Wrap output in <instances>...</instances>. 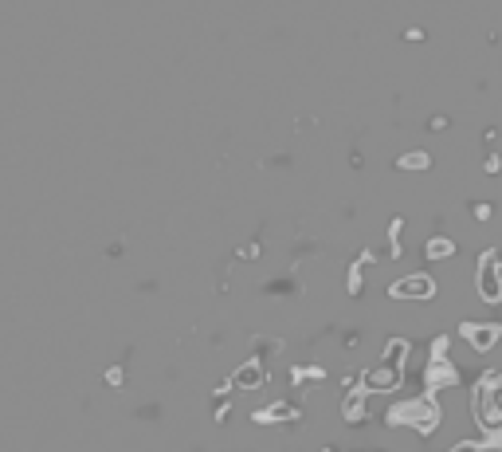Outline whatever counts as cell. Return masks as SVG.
<instances>
[{"label":"cell","instance_id":"1","mask_svg":"<svg viewBox=\"0 0 502 452\" xmlns=\"http://www.w3.org/2000/svg\"><path fill=\"white\" fill-rule=\"evenodd\" d=\"M475 295H479L482 303H502V256H498V252H482V256H479Z\"/></svg>","mask_w":502,"mask_h":452},{"label":"cell","instance_id":"2","mask_svg":"<svg viewBox=\"0 0 502 452\" xmlns=\"http://www.w3.org/2000/svg\"><path fill=\"white\" fill-rule=\"evenodd\" d=\"M435 292H440V283L432 280V275H424V271H412V275H400V280L389 287V295L393 299H412V303H428L435 299Z\"/></svg>","mask_w":502,"mask_h":452},{"label":"cell","instance_id":"3","mask_svg":"<svg viewBox=\"0 0 502 452\" xmlns=\"http://www.w3.org/2000/svg\"><path fill=\"white\" fill-rule=\"evenodd\" d=\"M459 338L467 342L475 354H491V350H498L502 346V327L498 322H463Z\"/></svg>","mask_w":502,"mask_h":452},{"label":"cell","instance_id":"4","mask_svg":"<svg viewBox=\"0 0 502 452\" xmlns=\"http://www.w3.org/2000/svg\"><path fill=\"white\" fill-rule=\"evenodd\" d=\"M267 382H271V370H267L263 362L251 358V362H244V366H236V374H232L228 385H232L236 393H247V390H263Z\"/></svg>","mask_w":502,"mask_h":452},{"label":"cell","instance_id":"5","mask_svg":"<svg viewBox=\"0 0 502 452\" xmlns=\"http://www.w3.org/2000/svg\"><path fill=\"white\" fill-rule=\"evenodd\" d=\"M424 256H428V260H452V256H455V244L447 240V236H432V240L424 244Z\"/></svg>","mask_w":502,"mask_h":452},{"label":"cell","instance_id":"6","mask_svg":"<svg viewBox=\"0 0 502 452\" xmlns=\"http://www.w3.org/2000/svg\"><path fill=\"white\" fill-rule=\"evenodd\" d=\"M396 165H400V170H428V165H432V158H428L424 150H412V153H404Z\"/></svg>","mask_w":502,"mask_h":452},{"label":"cell","instance_id":"7","mask_svg":"<svg viewBox=\"0 0 502 452\" xmlns=\"http://www.w3.org/2000/svg\"><path fill=\"white\" fill-rule=\"evenodd\" d=\"M482 170L491 173V177H494V173H502V158H498V153H491V158H487V165H482Z\"/></svg>","mask_w":502,"mask_h":452},{"label":"cell","instance_id":"8","mask_svg":"<svg viewBox=\"0 0 502 452\" xmlns=\"http://www.w3.org/2000/svg\"><path fill=\"white\" fill-rule=\"evenodd\" d=\"M106 382H110V385H122V382H126V378H122V366H114V370L106 374Z\"/></svg>","mask_w":502,"mask_h":452}]
</instances>
